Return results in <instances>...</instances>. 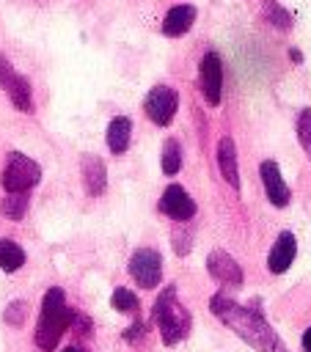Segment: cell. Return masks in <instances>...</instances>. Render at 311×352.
Returning a JSON list of instances; mask_svg holds the SVG:
<instances>
[{"label":"cell","instance_id":"1","mask_svg":"<svg viewBox=\"0 0 311 352\" xmlns=\"http://www.w3.org/2000/svg\"><path fill=\"white\" fill-rule=\"evenodd\" d=\"M209 311L228 327L234 330L250 349L256 352H289L286 344L281 341V336L275 333V327L264 319L259 300L250 305H239L234 297H228L226 292L212 294L209 300Z\"/></svg>","mask_w":311,"mask_h":352},{"label":"cell","instance_id":"2","mask_svg":"<svg viewBox=\"0 0 311 352\" xmlns=\"http://www.w3.org/2000/svg\"><path fill=\"white\" fill-rule=\"evenodd\" d=\"M151 319H154L165 346H173L179 341H184L190 336V327H193L190 311L176 297V286H165L160 292V297L151 305Z\"/></svg>","mask_w":311,"mask_h":352},{"label":"cell","instance_id":"3","mask_svg":"<svg viewBox=\"0 0 311 352\" xmlns=\"http://www.w3.org/2000/svg\"><path fill=\"white\" fill-rule=\"evenodd\" d=\"M69 330V308H66V294L63 289L52 286L44 292V300H41V314H39V322H36V333H33V341L41 352H52L58 349V341L61 336Z\"/></svg>","mask_w":311,"mask_h":352},{"label":"cell","instance_id":"4","mask_svg":"<svg viewBox=\"0 0 311 352\" xmlns=\"http://www.w3.org/2000/svg\"><path fill=\"white\" fill-rule=\"evenodd\" d=\"M41 182V165L22 151H8L0 173V184L6 192H30Z\"/></svg>","mask_w":311,"mask_h":352},{"label":"cell","instance_id":"5","mask_svg":"<svg viewBox=\"0 0 311 352\" xmlns=\"http://www.w3.org/2000/svg\"><path fill=\"white\" fill-rule=\"evenodd\" d=\"M0 88L6 91L8 102L19 113H33V88L25 74H19L6 55H0Z\"/></svg>","mask_w":311,"mask_h":352},{"label":"cell","instance_id":"6","mask_svg":"<svg viewBox=\"0 0 311 352\" xmlns=\"http://www.w3.org/2000/svg\"><path fill=\"white\" fill-rule=\"evenodd\" d=\"M129 278L140 286V289H157L160 278H162V256L154 248H138L129 256Z\"/></svg>","mask_w":311,"mask_h":352},{"label":"cell","instance_id":"7","mask_svg":"<svg viewBox=\"0 0 311 352\" xmlns=\"http://www.w3.org/2000/svg\"><path fill=\"white\" fill-rule=\"evenodd\" d=\"M143 110L146 116L151 118V124L157 126H168L179 110V94L171 88V85H154L149 94H146V102H143Z\"/></svg>","mask_w":311,"mask_h":352},{"label":"cell","instance_id":"8","mask_svg":"<svg viewBox=\"0 0 311 352\" xmlns=\"http://www.w3.org/2000/svg\"><path fill=\"white\" fill-rule=\"evenodd\" d=\"M198 88L206 99L209 107L220 104V94H223V63L217 52H206L198 63Z\"/></svg>","mask_w":311,"mask_h":352},{"label":"cell","instance_id":"9","mask_svg":"<svg viewBox=\"0 0 311 352\" xmlns=\"http://www.w3.org/2000/svg\"><path fill=\"white\" fill-rule=\"evenodd\" d=\"M160 212L176 223H187L195 214V201L187 195V190L182 184H168L165 192L160 195Z\"/></svg>","mask_w":311,"mask_h":352},{"label":"cell","instance_id":"10","mask_svg":"<svg viewBox=\"0 0 311 352\" xmlns=\"http://www.w3.org/2000/svg\"><path fill=\"white\" fill-rule=\"evenodd\" d=\"M206 272L226 289H239L242 286V267L226 250H212L206 256Z\"/></svg>","mask_w":311,"mask_h":352},{"label":"cell","instance_id":"11","mask_svg":"<svg viewBox=\"0 0 311 352\" xmlns=\"http://www.w3.org/2000/svg\"><path fill=\"white\" fill-rule=\"evenodd\" d=\"M259 176H261V184H264V195L270 198L272 206L281 209L292 201V192H289V187H286V182H283V176H281V170L272 160H264L259 165Z\"/></svg>","mask_w":311,"mask_h":352},{"label":"cell","instance_id":"12","mask_svg":"<svg viewBox=\"0 0 311 352\" xmlns=\"http://www.w3.org/2000/svg\"><path fill=\"white\" fill-rule=\"evenodd\" d=\"M294 256H297V239H294V234L292 231H281L278 239H275V245L267 253V270L272 275H283L292 267Z\"/></svg>","mask_w":311,"mask_h":352},{"label":"cell","instance_id":"13","mask_svg":"<svg viewBox=\"0 0 311 352\" xmlns=\"http://www.w3.org/2000/svg\"><path fill=\"white\" fill-rule=\"evenodd\" d=\"M80 170H83V187L91 198H99L107 190V168L102 157L96 154H83L80 157Z\"/></svg>","mask_w":311,"mask_h":352},{"label":"cell","instance_id":"14","mask_svg":"<svg viewBox=\"0 0 311 352\" xmlns=\"http://www.w3.org/2000/svg\"><path fill=\"white\" fill-rule=\"evenodd\" d=\"M193 22H195V6L179 3V6H173V8L165 14V19H162V33H165L168 38H182V36L193 28Z\"/></svg>","mask_w":311,"mask_h":352},{"label":"cell","instance_id":"15","mask_svg":"<svg viewBox=\"0 0 311 352\" xmlns=\"http://www.w3.org/2000/svg\"><path fill=\"white\" fill-rule=\"evenodd\" d=\"M217 168L231 190H239V168H237V146L231 138H220L217 143Z\"/></svg>","mask_w":311,"mask_h":352},{"label":"cell","instance_id":"16","mask_svg":"<svg viewBox=\"0 0 311 352\" xmlns=\"http://www.w3.org/2000/svg\"><path fill=\"white\" fill-rule=\"evenodd\" d=\"M129 138H132V118L129 116H113L107 124V148L110 154H124L129 148Z\"/></svg>","mask_w":311,"mask_h":352},{"label":"cell","instance_id":"17","mask_svg":"<svg viewBox=\"0 0 311 352\" xmlns=\"http://www.w3.org/2000/svg\"><path fill=\"white\" fill-rule=\"evenodd\" d=\"M25 250L14 239H0V270L3 272H17L25 264Z\"/></svg>","mask_w":311,"mask_h":352},{"label":"cell","instance_id":"18","mask_svg":"<svg viewBox=\"0 0 311 352\" xmlns=\"http://www.w3.org/2000/svg\"><path fill=\"white\" fill-rule=\"evenodd\" d=\"M28 206H30V192H6V198L0 201V212L8 220H22Z\"/></svg>","mask_w":311,"mask_h":352},{"label":"cell","instance_id":"19","mask_svg":"<svg viewBox=\"0 0 311 352\" xmlns=\"http://www.w3.org/2000/svg\"><path fill=\"white\" fill-rule=\"evenodd\" d=\"M160 165H162V173L165 176H176L179 168H182V148H179V140L176 138H168L165 146H162V154H160Z\"/></svg>","mask_w":311,"mask_h":352},{"label":"cell","instance_id":"20","mask_svg":"<svg viewBox=\"0 0 311 352\" xmlns=\"http://www.w3.org/2000/svg\"><path fill=\"white\" fill-rule=\"evenodd\" d=\"M261 8H264V19H267L272 28H278V30H289V28H292V14H289L283 6H278L275 0H264Z\"/></svg>","mask_w":311,"mask_h":352},{"label":"cell","instance_id":"21","mask_svg":"<svg viewBox=\"0 0 311 352\" xmlns=\"http://www.w3.org/2000/svg\"><path fill=\"white\" fill-rule=\"evenodd\" d=\"M110 305H113L116 311H121V314H138L140 300H138V294H135L132 289L118 286V289L113 292V297H110Z\"/></svg>","mask_w":311,"mask_h":352},{"label":"cell","instance_id":"22","mask_svg":"<svg viewBox=\"0 0 311 352\" xmlns=\"http://www.w3.org/2000/svg\"><path fill=\"white\" fill-rule=\"evenodd\" d=\"M297 140H300L305 157L311 160V107H303L297 113Z\"/></svg>","mask_w":311,"mask_h":352},{"label":"cell","instance_id":"23","mask_svg":"<svg viewBox=\"0 0 311 352\" xmlns=\"http://www.w3.org/2000/svg\"><path fill=\"white\" fill-rule=\"evenodd\" d=\"M28 302L25 300H14V302H8L6 305V311H3V322L8 324V327H22L25 324V319H28Z\"/></svg>","mask_w":311,"mask_h":352},{"label":"cell","instance_id":"24","mask_svg":"<svg viewBox=\"0 0 311 352\" xmlns=\"http://www.w3.org/2000/svg\"><path fill=\"white\" fill-rule=\"evenodd\" d=\"M69 330L74 333V338H88L91 333H94V322L85 316V314H80V311H72L69 308Z\"/></svg>","mask_w":311,"mask_h":352},{"label":"cell","instance_id":"25","mask_svg":"<svg viewBox=\"0 0 311 352\" xmlns=\"http://www.w3.org/2000/svg\"><path fill=\"white\" fill-rule=\"evenodd\" d=\"M146 330H149V327H146V322L138 316V319L124 330V341H127V344H140V341L146 338Z\"/></svg>","mask_w":311,"mask_h":352},{"label":"cell","instance_id":"26","mask_svg":"<svg viewBox=\"0 0 311 352\" xmlns=\"http://www.w3.org/2000/svg\"><path fill=\"white\" fill-rule=\"evenodd\" d=\"M303 352H311V327L303 333Z\"/></svg>","mask_w":311,"mask_h":352},{"label":"cell","instance_id":"27","mask_svg":"<svg viewBox=\"0 0 311 352\" xmlns=\"http://www.w3.org/2000/svg\"><path fill=\"white\" fill-rule=\"evenodd\" d=\"M289 58H292L294 63H300V60H303V55H300V50H289Z\"/></svg>","mask_w":311,"mask_h":352},{"label":"cell","instance_id":"28","mask_svg":"<svg viewBox=\"0 0 311 352\" xmlns=\"http://www.w3.org/2000/svg\"><path fill=\"white\" fill-rule=\"evenodd\" d=\"M61 352H85L80 344H72V346H66V349H61Z\"/></svg>","mask_w":311,"mask_h":352}]
</instances>
